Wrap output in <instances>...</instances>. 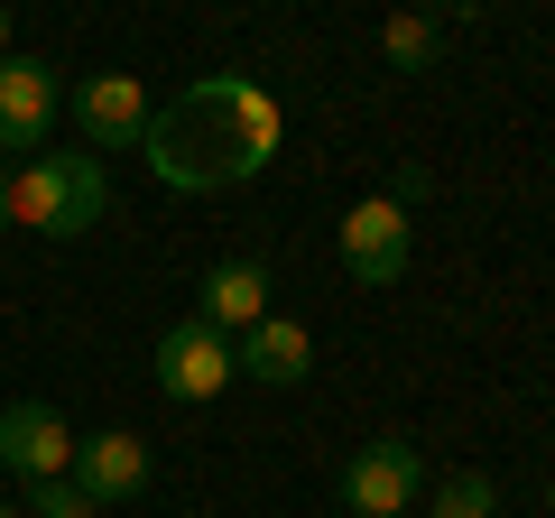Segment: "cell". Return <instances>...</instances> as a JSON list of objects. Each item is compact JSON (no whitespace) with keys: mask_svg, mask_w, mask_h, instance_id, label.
<instances>
[{"mask_svg":"<svg viewBox=\"0 0 555 518\" xmlns=\"http://www.w3.org/2000/svg\"><path fill=\"white\" fill-rule=\"evenodd\" d=\"M278 140H287V112H278L269 83L204 75V83H185V93H167L149 112L139 158H149V177L167 195H232V185H250L278 158Z\"/></svg>","mask_w":555,"mask_h":518,"instance_id":"cell-1","label":"cell"},{"mask_svg":"<svg viewBox=\"0 0 555 518\" xmlns=\"http://www.w3.org/2000/svg\"><path fill=\"white\" fill-rule=\"evenodd\" d=\"M0 204L20 232H47V241H83L102 213H112V167L93 148H47L28 158L20 177H0Z\"/></svg>","mask_w":555,"mask_h":518,"instance_id":"cell-2","label":"cell"},{"mask_svg":"<svg viewBox=\"0 0 555 518\" xmlns=\"http://www.w3.org/2000/svg\"><path fill=\"white\" fill-rule=\"evenodd\" d=\"M241 379V361H232V334H214L204 315H177L158 334V389L177 407H204V399H222Z\"/></svg>","mask_w":555,"mask_h":518,"instance_id":"cell-3","label":"cell"},{"mask_svg":"<svg viewBox=\"0 0 555 518\" xmlns=\"http://www.w3.org/2000/svg\"><path fill=\"white\" fill-rule=\"evenodd\" d=\"M416 481H426L416 444L408 436H379V444H361V454L343 463V509H352V518H408Z\"/></svg>","mask_w":555,"mask_h":518,"instance_id":"cell-4","label":"cell"},{"mask_svg":"<svg viewBox=\"0 0 555 518\" xmlns=\"http://www.w3.org/2000/svg\"><path fill=\"white\" fill-rule=\"evenodd\" d=\"M343 269L361 287H398L408 279V204L398 195H361L343 213Z\"/></svg>","mask_w":555,"mask_h":518,"instance_id":"cell-5","label":"cell"},{"mask_svg":"<svg viewBox=\"0 0 555 518\" xmlns=\"http://www.w3.org/2000/svg\"><path fill=\"white\" fill-rule=\"evenodd\" d=\"M75 130H83V148H139V130H149V112H158V102L139 93V75H83L75 93Z\"/></svg>","mask_w":555,"mask_h":518,"instance_id":"cell-6","label":"cell"},{"mask_svg":"<svg viewBox=\"0 0 555 518\" xmlns=\"http://www.w3.org/2000/svg\"><path fill=\"white\" fill-rule=\"evenodd\" d=\"M0 463L20 481H56V472H75V436H65V417L47 399H10L0 407Z\"/></svg>","mask_w":555,"mask_h":518,"instance_id":"cell-7","label":"cell"},{"mask_svg":"<svg viewBox=\"0 0 555 518\" xmlns=\"http://www.w3.org/2000/svg\"><path fill=\"white\" fill-rule=\"evenodd\" d=\"M56 102H65V83L47 56H0V148H38Z\"/></svg>","mask_w":555,"mask_h":518,"instance_id":"cell-8","label":"cell"},{"mask_svg":"<svg viewBox=\"0 0 555 518\" xmlns=\"http://www.w3.org/2000/svg\"><path fill=\"white\" fill-rule=\"evenodd\" d=\"M232 361H241V379H259V389H297V379L315 371V334H306L297 315H259L250 334L232 342Z\"/></svg>","mask_w":555,"mask_h":518,"instance_id":"cell-9","label":"cell"},{"mask_svg":"<svg viewBox=\"0 0 555 518\" xmlns=\"http://www.w3.org/2000/svg\"><path fill=\"white\" fill-rule=\"evenodd\" d=\"M75 491H93V500H139L149 491V444L130 436V426H112V436H75Z\"/></svg>","mask_w":555,"mask_h":518,"instance_id":"cell-10","label":"cell"},{"mask_svg":"<svg viewBox=\"0 0 555 518\" xmlns=\"http://www.w3.org/2000/svg\"><path fill=\"white\" fill-rule=\"evenodd\" d=\"M195 315L214 324V334H232V342H241L259 315H269V269H259V259H222V269H204Z\"/></svg>","mask_w":555,"mask_h":518,"instance_id":"cell-11","label":"cell"},{"mask_svg":"<svg viewBox=\"0 0 555 518\" xmlns=\"http://www.w3.org/2000/svg\"><path fill=\"white\" fill-rule=\"evenodd\" d=\"M436 20H426V10H389V20H379V56L398 65V75H426V65H436Z\"/></svg>","mask_w":555,"mask_h":518,"instance_id":"cell-12","label":"cell"},{"mask_svg":"<svg viewBox=\"0 0 555 518\" xmlns=\"http://www.w3.org/2000/svg\"><path fill=\"white\" fill-rule=\"evenodd\" d=\"M491 509H500L491 472H454V481H436V518H491Z\"/></svg>","mask_w":555,"mask_h":518,"instance_id":"cell-13","label":"cell"},{"mask_svg":"<svg viewBox=\"0 0 555 518\" xmlns=\"http://www.w3.org/2000/svg\"><path fill=\"white\" fill-rule=\"evenodd\" d=\"M93 509H102V500L75 491L65 472H56V481H28V518H93Z\"/></svg>","mask_w":555,"mask_h":518,"instance_id":"cell-14","label":"cell"},{"mask_svg":"<svg viewBox=\"0 0 555 518\" xmlns=\"http://www.w3.org/2000/svg\"><path fill=\"white\" fill-rule=\"evenodd\" d=\"M416 10H426V20H436V10H473V0H416Z\"/></svg>","mask_w":555,"mask_h":518,"instance_id":"cell-15","label":"cell"},{"mask_svg":"<svg viewBox=\"0 0 555 518\" xmlns=\"http://www.w3.org/2000/svg\"><path fill=\"white\" fill-rule=\"evenodd\" d=\"M0 56H10V0H0Z\"/></svg>","mask_w":555,"mask_h":518,"instance_id":"cell-16","label":"cell"},{"mask_svg":"<svg viewBox=\"0 0 555 518\" xmlns=\"http://www.w3.org/2000/svg\"><path fill=\"white\" fill-rule=\"evenodd\" d=\"M0 518H28V509H20V500H0Z\"/></svg>","mask_w":555,"mask_h":518,"instance_id":"cell-17","label":"cell"},{"mask_svg":"<svg viewBox=\"0 0 555 518\" xmlns=\"http://www.w3.org/2000/svg\"><path fill=\"white\" fill-rule=\"evenodd\" d=\"M0 232H10V204H0Z\"/></svg>","mask_w":555,"mask_h":518,"instance_id":"cell-18","label":"cell"},{"mask_svg":"<svg viewBox=\"0 0 555 518\" xmlns=\"http://www.w3.org/2000/svg\"><path fill=\"white\" fill-rule=\"evenodd\" d=\"M546 509H555V481H546Z\"/></svg>","mask_w":555,"mask_h":518,"instance_id":"cell-19","label":"cell"}]
</instances>
